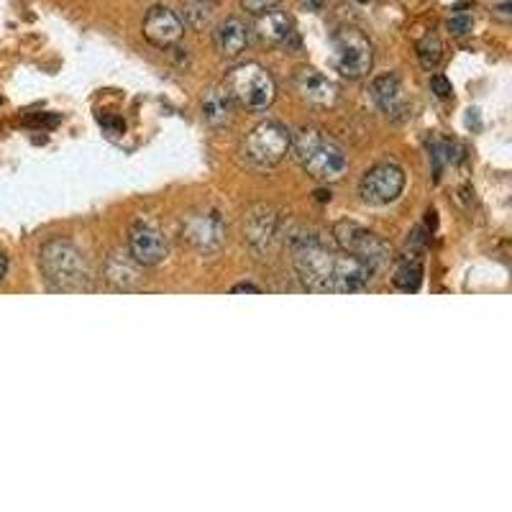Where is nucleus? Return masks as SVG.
<instances>
[{"mask_svg": "<svg viewBox=\"0 0 512 512\" xmlns=\"http://www.w3.org/2000/svg\"><path fill=\"white\" fill-rule=\"evenodd\" d=\"M292 267L303 285L313 292H361L367 290L374 269L349 251L328 246L315 233H297L290 241Z\"/></svg>", "mask_w": 512, "mask_h": 512, "instance_id": "f257e3e1", "label": "nucleus"}, {"mask_svg": "<svg viewBox=\"0 0 512 512\" xmlns=\"http://www.w3.org/2000/svg\"><path fill=\"white\" fill-rule=\"evenodd\" d=\"M290 154L310 177L336 182L349 172V154L331 139H323L315 128H300L290 141Z\"/></svg>", "mask_w": 512, "mask_h": 512, "instance_id": "f03ea898", "label": "nucleus"}, {"mask_svg": "<svg viewBox=\"0 0 512 512\" xmlns=\"http://www.w3.org/2000/svg\"><path fill=\"white\" fill-rule=\"evenodd\" d=\"M41 272L57 292L90 290V269L70 241L52 239L41 246Z\"/></svg>", "mask_w": 512, "mask_h": 512, "instance_id": "7ed1b4c3", "label": "nucleus"}, {"mask_svg": "<svg viewBox=\"0 0 512 512\" xmlns=\"http://www.w3.org/2000/svg\"><path fill=\"white\" fill-rule=\"evenodd\" d=\"M228 95L233 98V103L246 108V111H267L269 105L277 98V85H274V77L264 70L262 64L246 62L233 67L226 77Z\"/></svg>", "mask_w": 512, "mask_h": 512, "instance_id": "20e7f679", "label": "nucleus"}, {"mask_svg": "<svg viewBox=\"0 0 512 512\" xmlns=\"http://www.w3.org/2000/svg\"><path fill=\"white\" fill-rule=\"evenodd\" d=\"M290 141L292 134L287 126L280 121H264L251 128V134L241 144V157L256 169L277 167L290 154Z\"/></svg>", "mask_w": 512, "mask_h": 512, "instance_id": "39448f33", "label": "nucleus"}, {"mask_svg": "<svg viewBox=\"0 0 512 512\" xmlns=\"http://www.w3.org/2000/svg\"><path fill=\"white\" fill-rule=\"evenodd\" d=\"M331 49H333V67L341 72L346 80H361L369 75L374 64V49L372 41L361 34L354 26H341L331 34Z\"/></svg>", "mask_w": 512, "mask_h": 512, "instance_id": "423d86ee", "label": "nucleus"}, {"mask_svg": "<svg viewBox=\"0 0 512 512\" xmlns=\"http://www.w3.org/2000/svg\"><path fill=\"white\" fill-rule=\"evenodd\" d=\"M333 239H336L338 249H344L349 251V254L359 256L361 262H367L374 272L390 262V246L384 244L377 233L359 226V223H351V221L336 223V226H333Z\"/></svg>", "mask_w": 512, "mask_h": 512, "instance_id": "0eeeda50", "label": "nucleus"}, {"mask_svg": "<svg viewBox=\"0 0 512 512\" xmlns=\"http://www.w3.org/2000/svg\"><path fill=\"white\" fill-rule=\"evenodd\" d=\"M405 190V172L400 164L382 162L374 164L372 169L364 172L359 182V195L369 205H390Z\"/></svg>", "mask_w": 512, "mask_h": 512, "instance_id": "6e6552de", "label": "nucleus"}, {"mask_svg": "<svg viewBox=\"0 0 512 512\" xmlns=\"http://www.w3.org/2000/svg\"><path fill=\"white\" fill-rule=\"evenodd\" d=\"M182 236L192 249L203 251V254H216L226 244L228 228L218 210H195L182 221Z\"/></svg>", "mask_w": 512, "mask_h": 512, "instance_id": "1a4fd4ad", "label": "nucleus"}, {"mask_svg": "<svg viewBox=\"0 0 512 512\" xmlns=\"http://www.w3.org/2000/svg\"><path fill=\"white\" fill-rule=\"evenodd\" d=\"M128 251L139 267H157L167 259V239L154 223L139 221L128 236Z\"/></svg>", "mask_w": 512, "mask_h": 512, "instance_id": "9d476101", "label": "nucleus"}, {"mask_svg": "<svg viewBox=\"0 0 512 512\" xmlns=\"http://www.w3.org/2000/svg\"><path fill=\"white\" fill-rule=\"evenodd\" d=\"M280 236V213L272 205H254L244 218V239L256 254L269 251L272 241Z\"/></svg>", "mask_w": 512, "mask_h": 512, "instance_id": "9b49d317", "label": "nucleus"}, {"mask_svg": "<svg viewBox=\"0 0 512 512\" xmlns=\"http://www.w3.org/2000/svg\"><path fill=\"white\" fill-rule=\"evenodd\" d=\"M141 31H144V39L149 44L159 49H169L175 47L177 41L182 39V34H185V21L175 11H169L167 6H154L144 16Z\"/></svg>", "mask_w": 512, "mask_h": 512, "instance_id": "f8f14e48", "label": "nucleus"}, {"mask_svg": "<svg viewBox=\"0 0 512 512\" xmlns=\"http://www.w3.org/2000/svg\"><path fill=\"white\" fill-rule=\"evenodd\" d=\"M295 90L297 95L308 103L320 105V108H328L338 100V85L326 77L323 72L313 70V67H303V70L295 75Z\"/></svg>", "mask_w": 512, "mask_h": 512, "instance_id": "ddd939ff", "label": "nucleus"}, {"mask_svg": "<svg viewBox=\"0 0 512 512\" xmlns=\"http://www.w3.org/2000/svg\"><path fill=\"white\" fill-rule=\"evenodd\" d=\"M256 36L272 47H297V31L292 18L285 11H269L259 13V21H256Z\"/></svg>", "mask_w": 512, "mask_h": 512, "instance_id": "4468645a", "label": "nucleus"}, {"mask_svg": "<svg viewBox=\"0 0 512 512\" xmlns=\"http://www.w3.org/2000/svg\"><path fill=\"white\" fill-rule=\"evenodd\" d=\"M372 100L379 111L387 113V116H400V113L408 111V103H405V90H402V80L395 72H384L377 80L372 82Z\"/></svg>", "mask_w": 512, "mask_h": 512, "instance_id": "2eb2a0df", "label": "nucleus"}, {"mask_svg": "<svg viewBox=\"0 0 512 512\" xmlns=\"http://www.w3.org/2000/svg\"><path fill=\"white\" fill-rule=\"evenodd\" d=\"M249 39L251 29L241 21V18H226V21L216 29V34H213L216 49L228 59L239 57V54L249 47Z\"/></svg>", "mask_w": 512, "mask_h": 512, "instance_id": "dca6fc26", "label": "nucleus"}, {"mask_svg": "<svg viewBox=\"0 0 512 512\" xmlns=\"http://www.w3.org/2000/svg\"><path fill=\"white\" fill-rule=\"evenodd\" d=\"M233 98L228 95L226 88H213L205 93L203 98V118L208 126L221 128L226 123H231L233 118Z\"/></svg>", "mask_w": 512, "mask_h": 512, "instance_id": "f3484780", "label": "nucleus"}, {"mask_svg": "<svg viewBox=\"0 0 512 512\" xmlns=\"http://www.w3.org/2000/svg\"><path fill=\"white\" fill-rule=\"evenodd\" d=\"M392 285L402 292H418L423 285V262L418 256H402L400 262L395 264V272H392Z\"/></svg>", "mask_w": 512, "mask_h": 512, "instance_id": "a211bd4d", "label": "nucleus"}, {"mask_svg": "<svg viewBox=\"0 0 512 512\" xmlns=\"http://www.w3.org/2000/svg\"><path fill=\"white\" fill-rule=\"evenodd\" d=\"M108 274V282L116 285L118 290H134L139 285V264L131 259V262H123L121 256H111V262L105 267Z\"/></svg>", "mask_w": 512, "mask_h": 512, "instance_id": "6ab92c4d", "label": "nucleus"}, {"mask_svg": "<svg viewBox=\"0 0 512 512\" xmlns=\"http://www.w3.org/2000/svg\"><path fill=\"white\" fill-rule=\"evenodd\" d=\"M218 11V0H187L185 3V21L192 29H203L213 21Z\"/></svg>", "mask_w": 512, "mask_h": 512, "instance_id": "aec40b11", "label": "nucleus"}, {"mask_svg": "<svg viewBox=\"0 0 512 512\" xmlns=\"http://www.w3.org/2000/svg\"><path fill=\"white\" fill-rule=\"evenodd\" d=\"M443 59V44L436 34H425L418 41V62L423 70L433 72Z\"/></svg>", "mask_w": 512, "mask_h": 512, "instance_id": "412c9836", "label": "nucleus"}, {"mask_svg": "<svg viewBox=\"0 0 512 512\" xmlns=\"http://www.w3.org/2000/svg\"><path fill=\"white\" fill-rule=\"evenodd\" d=\"M448 31L454 36H466V34H472L474 29V18L472 16H466V13H456V16L448 18Z\"/></svg>", "mask_w": 512, "mask_h": 512, "instance_id": "4be33fe9", "label": "nucleus"}, {"mask_svg": "<svg viewBox=\"0 0 512 512\" xmlns=\"http://www.w3.org/2000/svg\"><path fill=\"white\" fill-rule=\"evenodd\" d=\"M431 90L436 93V98H441V100H446V98H451V95H454L451 82H448L443 75H433L431 77Z\"/></svg>", "mask_w": 512, "mask_h": 512, "instance_id": "5701e85b", "label": "nucleus"}, {"mask_svg": "<svg viewBox=\"0 0 512 512\" xmlns=\"http://www.w3.org/2000/svg\"><path fill=\"white\" fill-rule=\"evenodd\" d=\"M239 3L246 13H254V16L277 6V0H239Z\"/></svg>", "mask_w": 512, "mask_h": 512, "instance_id": "b1692460", "label": "nucleus"}, {"mask_svg": "<svg viewBox=\"0 0 512 512\" xmlns=\"http://www.w3.org/2000/svg\"><path fill=\"white\" fill-rule=\"evenodd\" d=\"M297 6L303 8L308 13H320L323 8L328 6V0H297Z\"/></svg>", "mask_w": 512, "mask_h": 512, "instance_id": "393cba45", "label": "nucleus"}, {"mask_svg": "<svg viewBox=\"0 0 512 512\" xmlns=\"http://www.w3.org/2000/svg\"><path fill=\"white\" fill-rule=\"evenodd\" d=\"M233 295H239V292H251V295H262V287L251 285V282H241V285L233 287Z\"/></svg>", "mask_w": 512, "mask_h": 512, "instance_id": "a878e982", "label": "nucleus"}, {"mask_svg": "<svg viewBox=\"0 0 512 512\" xmlns=\"http://www.w3.org/2000/svg\"><path fill=\"white\" fill-rule=\"evenodd\" d=\"M510 8H512V3H502L500 8H497V18H500V21H510Z\"/></svg>", "mask_w": 512, "mask_h": 512, "instance_id": "bb28decb", "label": "nucleus"}, {"mask_svg": "<svg viewBox=\"0 0 512 512\" xmlns=\"http://www.w3.org/2000/svg\"><path fill=\"white\" fill-rule=\"evenodd\" d=\"M6 274H8V259L0 254V282L6 280Z\"/></svg>", "mask_w": 512, "mask_h": 512, "instance_id": "cd10ccee", "label": "nucleus"}, {"mask_svg": "<svg viewBox=\"0 0 512 512\" xmlns=\"http://www.w3.org/2000/svg\"><path fill=\"white\" fill-rule=\"evenodd\" d=\"M356 3H361V6H364V3H369V0H356Z\"/></svg>", "mask_w": 512, "mask_h": 512, "instance_id": "c85d7f7f", "label": "nucleus"}]
</instances>
